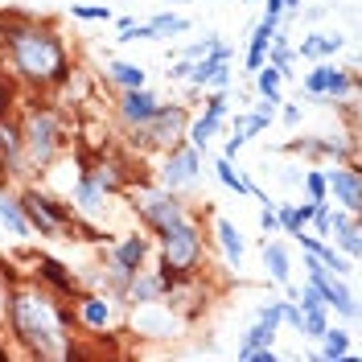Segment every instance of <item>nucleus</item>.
<instances>
[{
	"label": "nucleus",
	"mask_w": 362,
	"mask_h": 362,
	"mask_svg": "<svg viewBox=\"0 0 362 362\" xmlns=\"http://www.w3.org/2000/svg\"><path fill=\"white\" fill-rule=\"evenodd\" d=\"M29 148H33L37 160L54 157V148H58V124H54V115L37 112L33 119H29Z\"/></svg>",
	"instance_id": "6"
},
{
	"label": "nucleus",
	"mask_w": 362,
	"mask_h": 362,
	"mask_svg": "<svg viewBox=\"0 0 362 362\" xmlns=\"http://www.w3.org/2000/svg\"><path fill=\"white\" fill-rule=\"evenodd\" d=\"M0 218H4V223L13 226V235H25V230H29V223L21 218V210H17V206L8 202V198H0Z\"/></svg>",
	"instance_id": "21"
},
{
	"label": "nucleus",
	"mask_w": 362,
	"mask_h": 362,
	"mask_svg": "<svg viewBox=\"0 0 362 362\" xmlns=\"http://www.w3.org/2000/svg\"><path fill=\"white\" fill-rule=\"evenodd\" d=\"M346 87H350V78H346L341 70H334V66H321V70H313V74L305 78V90H313V95H341Z\"/></svg>",
	"instance_id": "10"
},
{
	"label": "nucleus",
	"mask_w": 362,
	"mask_h": 362,
	"mask_svg": "<svg viewBox=\"0 0 362 362\" xmlns=\"http://www.w3.org/2000/svg\"><path fill=\"white\" fill-rule=\"evenodd\" d=\"M0 153H4L8 160H17V132H13V128L0 132Z\"/></svg>",
	"instance_id": "28"
},
{
	"label": "nucleus",
	"mask_w": 362,
	"mask_h": 362,
	"mask_svg": "<svg viewBox=\"0 0 362 362\" xmlns=\"http://www.w3.org/2000/svg\"><path fill=\"white\" fill-rule=\"evenodd\" d=\"M194 173H198V153L194 148L173 153L169 157V169H165V185H185V181H194Z\"/></svg>",
	"instance_id": "11"
},
{
	"label": "nucleus",
	"mask_w": 362,
	"mask_h": 362,
	"mask_svg": "<svg viewBox=\"0 0 362 362\" xmlns=\"http://www.w3.org/2000/svg\"><path fill=\"white\" fill-rule=\"evenodd\" d=\"M0 169H4V160H0Z\"/></svg>",
	"instance_id": "33"
},
{
	"label": "nucleus",
	"mask_w": 362,
	"mask_h": 362,
	"mask_svg": "<svg viewBox=\"0 0 362 362\" xmlns=\"http://www.w3.org/2000/svg\"><path fill=\"white\" fill-rule=\"evenodd\" d=\"M83 317H87L90 325H107V321H112V309H107L103 300H87V309H83Z\"/></svg>",
	"instance_id": "24"
},
{
	"label": "nucleus",
	"mask_w": 362,
	"mask_h": 362,
	"mask_svg": "<svg viewBox=\"0 0 362 362\" xmlns=\"http://www.w3.org/2000/svg\"><path fill=\"white\" fill-rule=\"evenodd\" d=\"M334 226H338V235H341V247L350 251V255H358V251H362L358 226H354V223H341V218H334Z\"/></svg>",
	"instance_id": "20"
},
{
	"label": "nucleus",
	"mask_w": 362,
	"mask_h": 362,
	"mask_svg": "<svg viewBox=\"0 0 362 362\" xmlns=\"http://www.w3.org/2000/svg\"><path fill=\"white\" fill-rule=\"evenodd\" d=\"M153 112H157V99H153V95H144L140 87H132L128 95H124V115H128L132 124H144Z\"/></svg>",
	"instance_id": "12"
},
{
	"label": "nucleus",
	"mask_w": 362,
	"mask_h": 362,
	"mask_svg": "<svg viewBox=\"0 0 362 362\" xmlns=\"http://www.w3.org/2000/svg\"><path fill=\"white\" fill-rule=\"evenodd\" d=\"M329 185H334V194L346 202V210L358 214L362 210V177L358 173H354V169H334V173H329Z\"/></svg>",
	"instance_id": "7"
},
{
	"label": "nucleus",
	"mask_w": 362,
	"mask_h": 362,
	"mask_svg": "<svg viewBox=\"0 0 362 362\" xmlns=\"http://www.w3.org/2000/svg\"><path fill=\"white\" fill-rule=\"evenodd\" d=\"M13 325L37 354H66V334H62V317L54 313V305L42 293H21L13 300Z\"/></svg>",
	"instance_id": "1"
},
{
	"label": "nucleus",
	"mask_w": 362,
	"mask_h": 362,
	"mask_svg": "<svg viewBox=\"0 0 362 362\" xmlns=\"http://www.w3.org/2000/svg\"><path fill=\"white\" fill-rule=\"evenodd\" d=\"M338 45H341V37L317 33V37H309V42H300V54H305V58H321V54H334Z\"/></svg>",
	"instance_id": "17"
},
{
	"label": "nucleus",
	"mask_w": 362,
	"mask_h": 362,
	"mask_svg": "<svg viewBox=\"0 0 362 362\" xmlns=\"http://www.w3.org/2000/svg\"><path fill=\"white\" fill-rule=\"evenodd\" d=\"M74 17H83V21H107L112 13H107V8H90V4H78V8H74Z\"/></svg>",
	"instance_id": "29"
},
{
	"label": "nucleus",
	"mask_w": 362,
	"mask_h": 362,
	"mask_svg": "<svg viewBox=\"0 0 362 362\" xmlns=\"http://www.w3.org/2000/svg\"><path fill=\"white\" fill-rule=\"evenodd\" d=\"M218 235H223L226 255H230V259L239 264V259H243V239H239V230H235V226L226 223V218H218Z\"/></svg>",
	"instance_id": "18"
},
{
	"label": "nucleus",
	"mask_w": 362,
	"mask_h": 362,
	"mask_svg": "<svg viewBox=\"0 0 362 362\" xmlns=\"http://www.w3.org/2000/svg\"><path fill=\"white\" fill-rule=\"evenodd\" d=\"M181 29H189V21H185V17H157V21L140 25V29H132V25H128V37H124V42H136V37H153V33H181Z\"/></svg>",
	"instance_id": "13"
},
{
	"label": "nucleus",
	"mask_w": 362,
	"mask_h": 362,
	"mask_svg": "<svg viewBox=\"0 0 362 362\" xmlns=\"http://www.w3.org/2000/svg\"><path fill=\"white\" fill-rule=\"evenodd\" d=\"M165 235V276L169 272H189L194 264H198V251H202V243H198V235H194V226L185 223H173L169 230H160Z\"/></svg>",
	"instance_id": "3"
},
{
	"label": "nucleus",
	"mask_w": 362,
	"mask_h": 362,
	"mask_svg": "<svg viewBox=\"0 0 362 362\" xmlns=\"http://www.w3.org/2000/svg\"><path fill=\"white\" fill-rule=\"evenodd\" d=\"M346 350H350V346H346V338H341L338 329H334V334L325 329V358H341Z\"/></svg>",
	"instance_id": "26"
},
{
	"label": "nucleus",
	"mask_w": 362,
	"mask_h": 362,
	"mask_svg": "<svg viewBox=\"0 0 362 362\" xmlns=\"http://www.w3.org/2000/svg\"><path fill=\"white\" fill-rule=\"evenodd\" d=\"M8 45H13V58H17V66L29 74V78H58L62 70H66V54H62V45L54 33H42V29H17V33H8Z\"/></svg>",
	"instance_id": "2"
},
{
	"label": "nucleus",
	"mask_w": 362,
	"mask_h": 362,
	"mask_svg": "<svg viewBox=\"0 0 362 362\" xmlns=\"http://www.w3.org/2000/svg\"><path fill=\"white\" fill-rule=\"evenodd\" d=\"M309 280H313V288L321 293V300H325V305H338L346 317L358 313V309H354V296H350V288H341L338 280H329V276H325V268H321L317 259H309Z\"/></svg>",
	"instance_id": "4"
},
{
	"label": "nucleus",
	"mask_w": 362,
	"mask_h": 362,
	"mask_svg": "<svg viewBox=\"0 0 362 362\" xmlns=\"http://www.w3.org/2000/svg\"><path fill=\"white\" fill-rule=\"evenodd\" d=\"M181 124H185V112L181 107H173V112L157 107V112L144 119V132H148V140H173V132H177Z\"/></svg>",
	"instance_id": "9"
},
{
	"label": "nucleus",
	"mask_w": 362,
	"mask_h": 362,
	"mask_svg": "<svg viewBox=\"0 0 362 362\" xmlns=\"http://www.w3.org/2000/svg\"><path fill=\"white\" fill-rule=\"evenodd\" d=\"M259 223H264V230H276V214H272V210H264V218H259Z\"/></svg>",
	"instance_id": "31"
},
{
	"label": "nucleus",
	"mask_w": 362,
	"mask_h": 362,
	"mask_svg": "<svg viewBox=\"0 0 362 362\" xmlns=\"http://www.w3.org/2000/svg\"><path fill=\"white\" fill-rule=\"evenodd\" d=\"M140 214L157 226V230H169L173 223L185 218V214H181V206L173 202L169 194H140Z\"/></svg>",
	"instance_id": "5"
},
{
	"label": "nucleus",
	"mask_w": 362,
	"mask_h": 362,
	"mask_svg": "<svg viewBox=\"0 0 362 362\" xmlns=\"http://www.w3.org/2000/svg\"><path fill=\"white\" fill-rule=\"evenodd\" d=\"M112 78H115V83H124V87L132 90V87H140V83H144V70L132 66V62H115V66H112Z\"/></svg>",
	"instance_id": "19"
},
{
	"label": "nucleus",
	"mask_w": 362,
	"mask_h": 362,
	"mask_svg": "<svg viewBox=\"0 0 362 362\" xmlns=\"http://www.w3.org/2000/svg\"><path fill=\"white\" fill-rule=\"evenodd\" d=\"M0 358H4V350H0Z\"/></svg>",
	"instance_id": "32"
},
{
	"label": "nucleus",
	"mask_w": 362,
	"mask_h": 362,
	"mask_svg": "<svg viewBox=\"0 0 362 362\" xmlns=\"http://www.w3.org/2000/svg\"><path fill=\"white\" fill-rule=\"evenodd\" d=\"M223 103H226V99H210V112H206V119H198V124H194V144H198V148L206 144V136L218 128V119H223Z\"/></svg>",
	"instance_id": "14"
},
{
	"label": "nucleus",
	"mask_w": 362,
	"mask_h": 362,
	"mask_svg": "<svg viewBox=\"0 0 362 362\" xmlns=\"http://www.w3.org/2000/svg\"><path fill=\"white\" fill-rule=\"evenodd\" d=\"M309 214H313V210H284L276 223H284V230H293V235H296V230L305 226V218H309Z\"/></svg>",
	"instance_id": "25"
},
{
	"label": "nucleus",
	"mask_w": 362,
	"mask_h": 362,
	"mask_svg": "<svg viewBox=\"0 0 362 362\" xmlns=\"http://www.w3.org/2000/svg\"><path fill=\"white\" fill-rule=\"evenodd\" d=\"M264 259H268L272 276H276L280 284H288V255H284V247H280V243H268V247H264Z\"/></svg>",
	"instance_id": "16"
},
{
	"label": "nucleus",
	"mask_w": 362,
	"mask_h": 362,
	"mask_svg": "<svg viewBox=\"0 0 362 362\" xmlns=\"http://www.w3.org/2000/svg\"><path fill=\"white\" fill-rule=\"evenodd\" d=\"M140 259H144V243H140V239H128V243L119 247V255H115V268L119 272H136L140 268Z\"/></svg>",
	"instance_id": "15"
},
{
	"label": "nucleus",
	"mask_w": 362,
	"mask_h": 362,
	"mask_svg": "<svg viewBox=\"0 0 362 362\" xmlns=\"http://www.w3.org/2000/svg\"><path fill=\"white\" fill-rule=\"evenodd\" d=\"M218 177L226 181V185H230V189H235V194H247L251 185L243 177H239V173H235V169H230V160H218Z\"/></svg>",
	"instance_id": "23"
},
{
	"label": "nucleus",
	"mask_w": 362,
	"mask_h": 362,
	"mask_svg": "<svg viewBox=\"0 0 362 362\" xmlns=\"http://www.w3.org/2000/svg\"><path fill=\"white\" fill-rule=\"evenodd\" d=\"M42 268H45V276H49V280H58L62 288H70V284H74L66 272H62V264H54V259H42Z\"/></svg>",
	"instance_id": "27"
},
{
	"label": "nucleus",
	"mask_w": 362,
	"mask_h": 362,
	"mask_svg": "<svg viewBox=\"0 0 362 362\" xmlns=\"http://www.w3.org/2000/svg\"><path fill=\"white\" fill-rule=\"evenodd\" d=\"M309 194H313V202H321V194H325V177L321 173H309Z\"/></svg>",
	"instance_id": "30"
},
{
	"label": "nucleus",
	"mask_w": 362,
	"mask_h": 362,
	"mask_svg": "<svg viewBox=\"0 0 362 362\" xmlns=\"http://www.w3.org/2000/svg\"><path fill=\"white\" fill-rule=\"evenodd\" d=\"M259 90L268 95V103H276V90H280V66H259Z\"/></svg>",
	"instance_id": "22"
},
{
	"label": "nucleus",
	"mask_w": 362,
	"mask_h": 362,
	"mask_svg": "<svg viewBox=\"0 0 362 362\" xmlns=\"http://www.w3.org/2000/svg\"><path fill=\"white\" fill-rule=\"evenodd\" d=\"M21 206H25V214L37 223V230H42V235H54V230H58V223H62V210L49 202V198H37V194H29Z\"/></svg>",
	"instance_id": "8"
}]
</instances>
